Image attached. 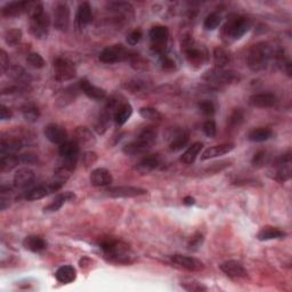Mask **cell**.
Listing matches in <instances>:
<instances>
[{
	"mask_svg": "<svg viewBox=\"0 0 292 292\" xmlns=\"http://www.w3.org/2000/svg\"><path fill=\"white\" fill-rule=\"evenodd\" d=\"M51 193H54V190H52L49 183H47V184L36 186V188L29 190L28 192L24 194V199L26 201H36V200L44 199L47 195H49Z\"/></svg>",
	"mask_w": 292,
	"mask_h": 292,
	"instance_id": "4316f807",
	"label": "cell"
},
{
	"mask_svg": "<svg viewBox=\"0 0 292 292\" xmlns=\"http://www.w3.org/2000/svg\"><path fill=\"white\" fill-rule=\"evenodd\" d=\"M26 62L29 65L35 69H42L46 65L45 60L42 59V56L38 54V52H31V54H29L26 57Z\"/></svg>",
	"mask_w": 292,
	"mask_h": 292,
	"instance_id": "681fc988",
	"label": "cell"
},
{
	"mask_svg": "<svg viewBox=\"0 0 292 292\" xmlns=\"http://www.w3.org/2000/svg\"><path fill=\"white\" fill-rule=\"evenodd\" d=\"M75 200V194L71 191H66V192L57 194L54 199H52L50 202L46 205L44 208L45 213H56L63 207L65 203L72 202Z\"/></svg>",
	"mask_w": 292,
	"mask_h": 292,
	"instance_id": "ffe728a7",
	"label": "cell"
},
{
	"mask_svg": "<svg viewBox=\"0 0 292 292\" xmlns=\"http://www.w3.org/2000/svg\"><path fill=\"white\" fill-rule=\"evenodd\" d=\"M8 74L11 75L14 80L20 84L26 83V80H28L26 72L22 68H20V66H13V68L8 70Z\"/></svg>",
	"mask_w": 292,
	"mask_h": 292,
	"instance_id": "f907efd6",
	"label": "cell"
},
{
	"mask_svg": "<svg viewBox=\"0 0 292 292\" xmlns=\"http://www.w3.org/2000/svg\"><path fill=\"white\" fill-rule=\"evenodd\" d=\"M142 37H143V33H142V31L140 30V29H136V30L131 31V32L128 35V37H127L128 45H129V46H136V45L138 44V42L141 41Z\"/></svg>",
	"mask_w": 292,
	"mask_h": 292,
	"instance_id": "680465c9",
	"label": "cell"
},
{
	"mask_svg": "<svg viewBox=\"0 0 292 292\" xmlns=\"http://www.w3.org/2000/svg\"><path fill=\"white\" fill-rule=\"evenodd\" d=\"M234 148H235L234 144H220V145L208 147L207 150L201 154V161L210 160V159H214V157H218V156H223L225 154H228V153H231Z\"/></svg>",
	"mask_w": 292,
	"mask_h": 292,
	"instance_id": "484cf974",
	"label": "cell"
},
{
	"mask_svg": "<svg viewBox=\"0 0 292 292\" xmlns=\"http://www.w3.org/2000/svg\"><path fill=\"white\" fill-rule=\"evenodd\" d=\"M203 243V235L201 233H195L194 235L191 237V240L189 241V248L191 250H198V249L202 246Z\"/></svg>",
	"mask_w": 292,
	"mask_h": 292,
	"instance_id": "6f0895ef",
	"label": "cell"
},
{
	"mask_svg": "<svg viewBox=\"0 0 292 292\" xmlns=\"http://www.w3.org/2000/svg\"><path fill=\"white\" fill-rule=\"evenodd\" d=\"M170 261L175 266L179 268H184V270L189 272H200L204 268V265L202 261L196 259L194 257L184 256V255H172L170 257Z\"/></svg>",
	"mask_w": 292,
	"mask_h": 292,
	"instance_id": "4fadbf2b",
	"label": "cell"
},
{
	"mask_svg": "<svg viewBox=\"0 0 292 292\" xmlns=\"http://www.w3.org/2000/svg\"><path fill=\"white\" fill-rule=\"evenodd\" d=\"M24 146V142L18 137H11V138H3L0 143V154H16L17 152L22 150Z\"/></svg>",
	"mask_w": 292,
	"mask_h": 292,
	"instance_id": "cb8c5ba5",
	"label": "cell"
},
{
	"mask_svg": "<svg viewBox=\"0 0 292 292\" xmlns=\"http://www.w3.org/2000/svg\"><path fill=\"white\" fill-rule=\"evenodd\" d=\"M23 247L31 252H40L45 250L47 243L44 238L37 235H29L23 240Z\"/></svg>",
	"mask_w": 292,
	"mask_h": 292,
	"instance_id": "1f68e13d",
	"label": "cell"
},
{
	"mask_svg": "<svg viewBox=\"0 0 292 292\" xmlns=\"http://www.w3.org/2000/svg\"><path fill=\"white\" fill-rule=\"evenodd\" d=\"M157 132L153 127H146L141 130L135 141L123 146L122 151L127 155H138L150 150L156 141Z\"/></svg>",
	"mask_w": 292,
	"mask_h": 292,
	"instance_id": "3957f363",
	"label": "cell"
},
{
	"mask_svg": "<svg viewBox=\"0 0 292 292\" xmlns=\"http://www.w3.org/2000/svg\"><path fill=\"white\" fill-rule=\"evenodd\" d=\"M180 285L183 286V289L186 291H192V292H199V291H205L207 286H204L202 283H200L199 281H195L193 279H186L181 281Z\"/></svg>",
	"mask_w": 292,
	"mask_h": 292,
	"instance_id": "7dc6e473",
	"label": "cell"
},
{
	"mask_svg": "<svg viewBox=\"0 0 292 292\" xmlns=\"http://www.w3.org/2000/svg\"><path fill=\"white\" fill-rule=\"evenodd\" d=\"M23 32L20 29H9V30L5 32L4 39L9 47H15L21 42Z\"/></svg>",
	"mask_w": 292,
	"mask_h": 292,
	"instance_id": "ab89813d",
	"label": "cell"
},
{
	"mask_svg": "<svg viewBox=\"0 0 292 292\" xmlns=\"http://www.w3.org/2000/svg\"><path fill=\"white\" fill-rule=\"evenodd\" d=\"M35 180H36V175L33 170L28 168V167H23V168H20L15 172L13 183L16 189L24 190L30 188V186L35 183Z\"/></svg>",
	"mask_w": 292,
	"mask_h": 292,
	"instance_id": "e0dca14e",
	"label": "cell"
},
{
	"mask_svg": "<svg viewBox=\"0 0 292 292\" xmlns=\"http://www.w3.org/2000/svg\"><path fill=\"white\" fill-rule=\"evenodd\" d=\"M0 210H6L11 205V194H12V189L9 186H2V190H0Z\"/></svg>",
	"mask_w": 292,
	"mask_h": 292,
	"instance_id": "c3c4849f",
	"label": "cell"
},
{
	"mask_svg": "<svg viewBox=\"0 0 292 292\" xmlns=\"http://www.w3.org/2000/svg\"><path fill=\"white\" fill-rule=\"evenodd\" d=\"M9 70V57L7 55V52L4 49L0 51V71L2 73H6Z\"/></svg>",
	"mask_w": 292,
	"mask_h": 292,
	"instance_id": "91938a15",
	"label": "cell"
},
{
	"mask_svg": "<svg viewBox=\"0 0 292 292\" xmlns=\"http://www.w3.org/2000/svg\"><path fill=\"white\" fill-rule=\"evenodd\" d=\"M80 90L83 92L86 96L94 100H103L107 97V92L103 88H99L97 86L89 83L87 79H83L79 81Z\"/></svg>",
	"mask_w": 292,
	"mask_h": 292,
	"instance_id": "603a6c76",
	"label": "cell"
},
{
	"mask_svg": "<svg viewBox=\"0 0 292 292\" xmlns=\"http://www.w3.org/2000/svg\"><path fill=\"white\" fill-rule=\"evenodd\" d=\"M22 114H23V118H24L28 122H31V123L37 122L40 118L39 109L33 104L25 105V107L22 109Z\"/></svg>",
	"mask_w": 292,
	"mask_h": 292,
	"instance_id": "60d3db41",
	"label": "cell"
},
{
	"mask_svg": "<svg viewBox=\"0 0 292 292\" xmlns=\"http://www.w3.org/2000/svg\"><path fill=\"white\" fill-rule=\"evenodd\" d=\"M183 203L185 205H188V207H191V205L195 204V199L193 198V196L188 195V196H185V198L183 199Z\"/></svg>",
	"mask_w": 292,
	"mask_h": 292,
	"instance_id": "be15d7a7",
	"label": "cell"
},
{
	"mask_svg": "<svg viewBox=\"0 0 292 292\" xmlns=\"http://www.w3.org/2000/svg\"><path fill=\"white\" fill-rule=\"evenodd\" d=\"M50 29V18L48 14L41 12L30 17V32L37 39H45L48 36Z\"/></svg>",
	"mask_w": 292,
	"mask_h": 292,
	"instance_id": "9c48e42d",
	"label": "cell"
},
{
	"mask_svg": "<svg viewBox=\"0 0 292 292\" xmlns=\"http://www.w3.org/2000/svg\"><path fill=\"white\" fill-rule=\"evenodd\" d=\"M220 271L225 273L227 276L232 277V279H247L248 272L244 266L238 262L237 260H227L223 262L222 265H219Z\"/></svg>",
	"mask_w": 292,
	"mask_h": 292,
	"instance_id": "d6986e66",
	"label": "cell"
},
{
	"mask_svg": "<svg viewBox=\"0 0 292 292\" xmlns=\"http://www.w3.org/2000/svg\"><path fill=\"white\" fill-rule=\"evenodd\" d=\"M140 116L143 119L151 121H161L162 120V114L160 113L159 110L151 107H145L140 109Z\"/></svg>",
	"mask_w": 292,
	"mask_h": 292,
	"instance_id": "f6af8a7d",
	"label": "cell"
},
{
	"mask_svg": "<svg viewBox=\"0 0 292 292\" xmlns=\"http://www.w3.org/2000/svg\"><path fill=\"white\" fill-rule=\"evenodd\" d=\"M229 61H231V56L226 49L222 47H217L214 49V63L216 68L224 69L229 63Z\"/></svg>",
	"mask_w": 292,
	"mask_h": 292,
	"instance_id": "f35d334b",
	"label": "cell"
},
{
	"mask_svg": "<svg viewBox=\"0 0 292 292\" xmlns=\"http://www.w3.org/2000/svg\"><path fill=\"white\" fill-rule=\"evenodd\" d=\"M285 232L282 229L273 226L262 227L257 234V238L259 241H270V240H279V238L285 237Z\"/></svg>",
	"mask_w": 292,
	"mask_h": 292,
	"instance_id": "f546056e",
	"label": "cell"
},
{
	"mask_svg": "<svg viewBox=\"0 0 292 292\" xmlns=\"http://www.w3.org/2000/svg\"><path fill=\"white\" fill-rule=\"evenodd\" d=\"M93 21V11L90 4L84 2L79 5L75 14V26L79 30H84Z\"/></svg>",
	"mask_w": 292,
	"mask_h": 292,
	"instance_id": "ac0fdd59",
	"label": "cell"
},
{
	"mask_svg": "<svg viewBox=\"0 0 292 292\" xmlns=\"http://www.w3.org/2000/svg\"><path fill=\"white\" fill-rule=\"evenodd\" d=\"M222 20H223V17L219 13H216V12L210 13L209 15L204 18L203 28L207 31L216 30V29L220 25V23H222Z\"/></svg>",
	"mask_w": 292,
	"mask_h": 292,
	"instance_id": "7bdbcfd3",
	"label": "cell"
},
{
	"mask_svg": "<svg viewBox=\"0 0 292 292\" xmlns=\"http://www.w3.org/2000/svg\"><path fill=\"white\" fill-rule=\"evenodd\" d=\"M159 60H160L161 68L164 69V70L170 71V70H175L177 68L176 57L172 54H170V52L167 51V50L159 55Z\"/></svg>",
	"mask_w": 292,
	"mask_h": 292,
	"instance_id": "b9f144b4",
	"label": "cell"
},
{
	"mask_svg": "<svg viewBox=\"0 0 292 292\" xmlns=\"http://www.w3.org/2000/svg\"><path fill=\"white\" fill-rule=\"evenodd\" d=\"M54 78L59 83H65L75 78L76 69L73 62L64 57H57L54 60Z\"/></svg>",
	"mask_w": 292,
	"mask_h": 292,
	"instance_id": "52a82bcc",
	"label": "cell"
},
{
	"mask_svg": "<svg viewBox=\"0 0 292 292\" xmlns=\"http://www.w3.org/2000/svg\"><path fill=\"white\" fill-rule=\"evenodd\" d=\"M79 147H92L96 144V137L94 136L93 131L89 128L81 126L76 127L73 131V140Z\"/></svg>",
	"mask_w": 292,
	"mask_h": 292,
	"instance_id": "9a60e30c",
	"label": "cell"
},
{
	"mask_svg": "<svg viewBox=\"0 0 292 292\" xmlns=\"http://www.w3.org/2000/svg\"><path fill=\"white\" fill-rule=\"evenodd\" d=\"M244 121V113L241 109H235L234 111L231 113V116L228 117L227 124L228 127L231 129L240 127L241 124Z\"/></svg>",
	"mask_w": 292,
	"mask_h": 292,
	"instance_id": "bcb514c9",
	"label": "cell"
},
{
	"mask_svg": "<svg viewBox=\"0 0 292 292\" xmlns=\"http://www.w3.org/2000/svg\"><path fill=\"white\" fill-rule=\"evenodd\" d=\"M108 9L110 12L116 13L117 15L130 17L134 16V7L131 4L126 2H111L108 4Z\"/></svg>",
	"mask_w": 292,
	"mask_h": 292,
	"instance_id": "4dcf8cb0",
	"label": "cell"
},
{
	"mask_svg": "<svg viewBox=\"0 0 292 292\" xmlns=\"http://www.w3.org/2000/svg\"><path fill=\"white\" fill-rule=\"evenodd\" d=\"M202 130L204 132V135L209 137V138H215L216 137V134H217V126H216V122L214 120H208L203 123V127H202Z\"/></svg>",
	"mask_w": 292,
	"mask_h": 292,
	"instance_id": "db71d44e",
	"label": "cell"
},
{
	"mask_svg": "<svg viewBox=\"0 0 292 292\" xmlns=\"http://www.w3.org/2000/svg\"><path fill=\"white\" fill-rule=\"evenodd\" d=\"M181 50H183L186 61L191 66L199 69L208 61V51L204 46L196 44L192 37L186 36L181 41Z\"/></svg>",
	"mask_w": 292,
	"mask_h": 292,
	"instance_id": "277c9868",
	"label": "cell"
},
{
	"mask_svg": "<svg viewBox=\"0 0 292 292\" xmlns=\"http://www.w3.org/2000/svg\"><path fill=\"white\" fill-rule=\"evenodd\" d=\"M274 51L270 42L267 41H260L257 42L251 48L249 49L247 55V64L248 68L250 69L252 72H260L267 69L268 64L272 60Z\"/></svg>",
	"mask_w": 292,
	"mask_h": 292,
	"instance_id": "7a4b0ae2",
	"label": "cell"
},
{
	"mask_svg": "<svg viewBox=\"0 0 292 292\" xmlns=\"http://www.w3.org/2000/svg\"><path fill=\"white\" fill-rule=\"evenodd\" d=\"M79 90H80L79 85H78V87H76V86H70V87H66L65 89L62 90L56 99L57 107L64 108L66 107V105H69L70 103H72L75 99L76 95H78Z\"/></svg>",
	"mask_w": 292,
	"mask_h": 292,
	"instance_id": "83f0119b",
	"label": "cell"
},
{
	"mask_svg": "<svg viewBox=\"0 0 292 292\" xmlns=\"http://www.w3.org/2000/svg\"><path fill=\"white\" fill-rule=\"evenodd\" d=\"M252 23L248 17L235 16L229 18L226 24L223 26L222 36L224 41L233 42L240 40L241 38L251 29Z\"/></svg>",
	"mask_w": 292,
	"mask_h": 292,
	"instance_id": "5b68a950",
	"label": "cell"
},
{
	"mask_svg": "<svg viewBox=\"0 0 292 292\" xmlns=\"http://www.w3.org/2000/svg\"><path fill=\"white\" fill-rule=\"evenodd\" d=\"M275 60L277 66H280V69L282 71H284L286 74L291 76V62L288 57L285 56L283 50L280 49L279 51L275 52Z\"/></svg>",
	"mask_w": 292,
	"mask_h": 292,
	"instance_id": "ee69618b",
	"label": "cell"
},
{
	"mask_svg": "<svg viewBox=\"0 0 292 292\" xmlns=\"http://www.w3.org/2000/svg\"><path fill=\"white\" fill-rule=\"evenodd\" d=\"M291 156L288 153V154L282 155L281 157L276 160L274 168H273V171L271 172L272 178L275 179L279 183H284V181L289 180L291 178Z\"/></svg>",
	"mask_w": 292,
	"mask_h": 292,
	"instance_id": "8fae6325",
	"label": "cell"
},
{
	"mask_svg": "<svg viewBox=\"0 0 292 292\" xmlns=\"http://www.w3.org/2000/svg\"><path fill=\"white\" fill-rule=\"evenodd\" d=\"M54 26L56 30L66 32L70 26V8L65 3H57L54 7Z\"/></svg>",
	"mask_w": 292,
	"mask_h": 292,
	"instance_id": "7c38bea8",
	"label": "cell"
},
{
	"mask_svg": "<svg viewBox=\"0 0 292 292\" xmlns=\"http://www.w3.org/2000/svg\"><path fill=\"white\" fill-rule=\"evenodd\" d=\"M267 159L268 154L265 150L258 151L252 157V166L256 167V168H261V167H264V165L267 162Z\"/></svg>",
	"mask_w": 292,
	"mask_h": 292,
	"instance_id": "f5cc1de1",
	"label": "cell"
},
{
	"mask_svg": "<svg viewBox=\"0 0 292 292\" xmlns=\"http://www.w3.org/2000/svg\"><path fill=\"white\" fill-rule=\"evenodd\" d=\"M202 78L209 84L214 85H228L238 80V75L234 71L215 68L207 71Z\"/></svg>",
	"mask_w": 292,
	"mask_h": 292,
	"instance_id": "30bf717a",
	"label": "cell"
},
{
	"mask_svg": "<svg viewBox=\"0 0 292 292\" xmlns=\"http://www.w3.org/2000/svg\"><path fill=\"white\" fill-rule=\"evenodd\" d=\"M21 164V157L17 154H6L0 157V171L8 172Z\"/></svg>",
	"mask_w": 292,
	"mask_h": 292,
	"instance_id": "d590c367",
	"label": "cell"
},
{
	"mask_svg": "<svg viewBox=\"0 0 292 292\" xmlns=\"http://www.w3.org/2000/svg\"><path fill=\"white\" fill-rule=\"evenodd\" d=\"M13 118V112L12 110L7 108L6 105H2L0 107V119H2L3 121H7V120H11Z\"/></svg>",
	"mask_w": 292,
	"mask_h": 292,
	"instance_id": "94428289",
	"label": "cell"
},
{
	"mask_svg": "<svg viewBox=\"0 0 292 292\" xmlns=\"http://www.w3.org/2000/svg\"><path fill=\"white\" fill-rule=\"evenodd\" d=\"M273 137V131L270 128H255L248 134V140L255 143H261L271 140Z\"/></svg>",
	"mask_w": 292,
	"mask_h": 292,
	"instance_id": "e575fe53",
	"label": "cell"
},
{
	"mask_svg": "<svg viewBox=\"0 0 292 292\" xmlns=\"http://www.w3.org/2000/svg\"><path fill=\"white\" fill-rule=\"evenodd\" d=\"M132 51L128 50L122 45H113L104 48L99 54V61L105 64H114L118 62L129 61Z\"/></svg>",
	"mask_w": 292,
	"mask_h": 292,
	"instance_id": "8992f818",
	"label": "cell"
},
{
	"mask_svg": "<svg viewBox=\"0 0 292 292\" xmlns=\"http://www.w3.org/2000/svg\"><path fill=\"white\" fill-rule=\"evenodd\" d=\"M29 2H12L5 5L2 9L4 17H17L28 12Z\"/></svg>",
	"mask_w": 292,
	"mask_h": 292,
	"instance_id": "d4e9b609",
	"label": "cell"
},
{
	"mask_svg": "<svg viewBox=\"0 0 292 292\" xmlns=\"http://www.w3.org/2000/svg\"><path fill=\"white\" fill-rule=\"evenodd\" d=\"M99 249L105 259L113 264L130 265L135 261L130 246L117 238H104L99 242Z\"/></svg>",
	"mask_w": 292,
	"mask_h": 292,
	"instance_id": "6da1fadb",
	"label": "cell"
},
{
	"mask_svg": "<svg viewBox=\"0 0 292 292\" xmlns=\"http://www.w3.org/2000/svg\"><path fill=\"white\" fill-rule=\"evenodd\" d=\"M199 109L204 116H213L215 111H216V109H215V105L211 100H202V102H200Z\"/></svg>",
	"mask_w": 292,
	"mask_h": 292,
	"instance_id": "9f6ffc18",
	"label": "cell"
},
{
	"mask_svg": "<svg viewBox=\"0 0 292 292\" xmlns=\"http://www.w3.org/2000/svg\"><path fill=\"white\" fill-rule=\"evenodd\" d=\"M90 184L95 188H105V186H109L112 184L113 177L108 169L105 168H97L92 171L89 177Z\"/></svg>",
	"mask_w": 292,
	"mask_h": 292,
	"instance_id": "7402d4cb",
	"label": "cell"
},
{
	"mask_svg": "<svg viewBox=\"0 0 292 292\" xmlns=\"http://www.w3.org/2000/svg\"><path fill=\"white\" fill-rule=\"evenodd\" d=\"M132 107L129 103H121L120 107L118 108L116 114H114V121L118 126H122L126 123L130 117L132 116Z\"/></svg>",
	"mask_w": 292,
	"mask_h": 292,
	"instance_id": "d6a6232c",
	"label": "cell"
},
{
	"mask_svg": "<svg viewBox=\"0 0 292 292\" xmlns=\"http://www.w3.org/2000/svg\"><path fill=\"white\" fill-rule=\"evenodd\" d=\"M126 88L130 90L131 93H140L147 88V84L144 80L134 79L131 81H129V83H127Z\"/></svg>",
	"mask_w": 292,
	"mask_h": 292,
	"instance_id": "816d5d0a",
	"label": "cell"
},
{
	"mask_svg": "<svg viewBox=\"0 0 292 292\" xmlns=\"http://www.w3.org/2000/svg\"><path fill=\"white\" fill-rule=\"evenodd\" d=\"M107 194L111 198H136V196L145 195L147 191L136 186H114L107 191Z\"/></svg>",
	"mask_w": 292,
	"mask_h": 292,
	"instance_id": "5bb4252c",
	"label": "cell"
},
{
	"mask_svg": "<svg viewBox=\"0 0 292 292\" xmlns=\"http://www.w3.org/2000/svg\"><path fill=\"white\" fill-rule=\"evenodd\" d=\"M96 161H97V154L93 151H86L83 156H81V162H83V165L86 168L92 167Z\"/></svg>",
	"mask_w": 292,
	"mask_h": 292,
	"instance_id": "11a10c76",
	"label": "cell"
},
{
	"mask_svg": "<svg viewBox=\"0 0 292 292\" xmlns=\"http://www.w3.org/2000/svg\"><path fill=\"white\" fill-rule=\"evenodd\" d=\"M277 102V97L273 93H259L255 94L249 98V104L253 108L268 109L273 108Z\"/></svg>",
	"mask_w": 292,
	"mask_h": 292,
	"instance_id": "44dd1931",
	"label": "cell"
},
{
	"mask_svg": "<svg viewBox=\"0 0 292 292\" xmlns=\"http://www.w3.org/2000/svg\"><path fill=\"white\" fill-rule=\"evenodd\" d=\"M202 148H203L202 143H200V142L194 143V144L191 145L188 150L183 153V155L180 156V161L185 165L193 164L196 157H198V155L200 154V152Z\"/></svg>",
	"mask_w": 292,
	"mask_h": 292,
	"instance_id": "8d00e7d4",
	"label": "cell"
},
{
	"mask_svg": "<svg viewBox=\"0 0 292 292\" xmlns=\"http://www.w3.org/2000/svg\"><path fill=\"white\" fill-rule=\"evenodd\" d=\"M189 142H190V134L188 131H179L178 134H176L175 137L172 138V141L170 142L169 144L170 151L172 152L181 151L186 145H188Z\"/></svg>",
	"mask_w": 292,
	"mask_h": 292,
	"instance_id": "74e56055",
	"label": "cell"
},
{
	"mask_svg": "<svg viewBox=\"0 0 292 292\" xmlns=\"http://www.w3.org/2000/svg\"><path fill=\"white\" fill-rule=\"evenodd\" d=\"M161 164V159L159 155H148L143 157V159L138 162L137 169L142 172H148L156 169Z\"/></svg>",
	"mask_w": 292,
	"mask_h": 292,
	"instance_id": "836d02e7",
	"label": "cell"
},
{
	"mask_svg": "<svg viewBox=\"0 0 292 292\" xmlns=\"http://www.w3.org/2000/svg\"><path fill=\"white\" fill-rule=\"evenodd\" d=\"M148 37H150L151 40V49L155 54L160 55L166 51L167 44H168L169 39L168 28L164 25L153 26L150 32H148Z\"/></svg>",
	"mask_w": 292,
	"mask_h": 292,
	"instance_id": "ba28073f",
	"label": "cell"
},
{
	"mask_svg": "<svg viewBox=\"0 0 292 292\" xmlns=\"http://www.w3.org/2000/svg\"><path fill=\"white\" fill-rule=\"evenodd\" d=\"M56 280L62 284H69L76 279V270L71 265L61 266L55 273Z\"/></svg>",
	"mask_w": 292,
	"mask_h": 292,
	"instance_id": "f1b7e54d",
	"label": "cell"
},
{
	"mask_svg": "<svg viewBox=\"0 0 292 292\" xmlns=\"http://www.w3.org/2000/svg\"><path fill=\"white\" fill-rule=\"evenodd\" d=\"M45 136L52 144L62 145L68 141V132L65 128L57 123H49L45 128Z\"/></svg>",
	"mask_w": 292,
	"mask_h": 292,
	"instance_id": "2e32d148",
	"label": "cell"
},
{
	"mask_svg": "<svg viewBox=\"0 0 292 292\" xmlns=\"http://www.w3.org/2000/svg\"><path fill=\"white\" fill-rule=\"evenodd\" d=\"M20 157H21V162H23V164H28V165H32L37 161L36 155H33V154H22L20 155Z\"/></svg>",
	"mask_w": 292,
	"mask_h": 292,
	"instance_id": "6125c7cd",
	"label": "cell"
}]
</instances>
